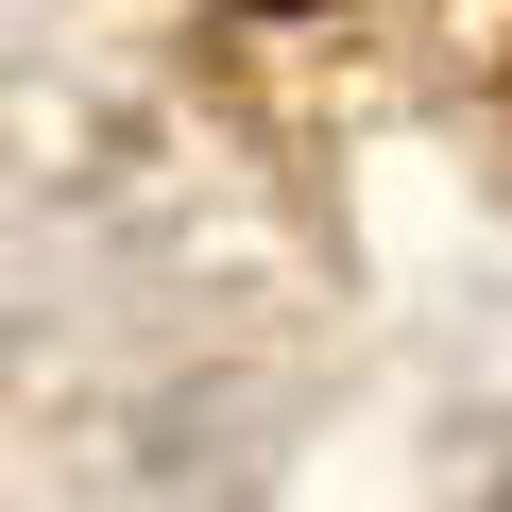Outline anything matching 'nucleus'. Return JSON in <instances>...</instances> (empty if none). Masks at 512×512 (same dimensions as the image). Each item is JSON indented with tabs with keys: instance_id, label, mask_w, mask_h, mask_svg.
Wrapping results in <instances>:
<instances>
[{
	"instance_id": "obj_1",
	"label": "nucleus",
	"mask_w": 512,
	"mask_h": 512,
	"mask_svg": "<svg viewBox=\"0 0 512 512\" xmlns=\"http://www.w3.org/2000/svg\"><path fill=\"white\" fill-rule=\"evenodd\" d=\"M274 18H291V0H274Z\"/></svg>"
}]
</instances>
